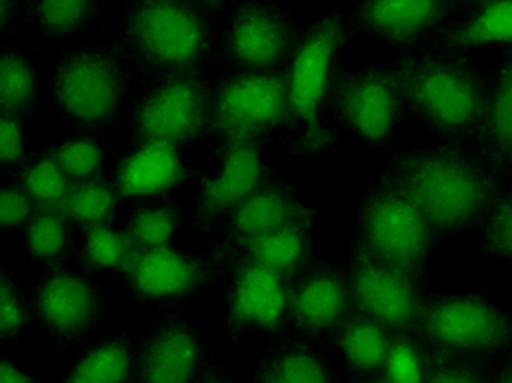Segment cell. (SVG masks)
I'll use <instances>...</instances> for the list:
<instances>
[{"mask_svg":"<svg viewBox=\"0 0 512 383\" xmlns=\"http://www.w3.org/2000/svg\"><path fill=\"white\" fill-rule=\"evenodd\" d=\"M390 178L418 206L440 241L473 232L508 182L469 147L429 141L379 158Z\"/></svg>","mask_w":512,"mask_h":383,"instance_id":"cell-1","label":"cell"},{"mask_svg":"<svg viewBox=\"0 0 512 383\" xmlns=\"http://www.w3.org/2000/svg\"><path fill=\"white\" fill-rule=\"evenodd\" d=\"M355 40L346 9L331 7L305 22L292 60L285 66L292 116L285 156L313 162L340 147L342 132L333 121V99L344 53Z\"/></svg>","mask_w":512,"mask_h":383,"instance_id":"cell-2","label":"cell"},{"mask_svg":"<svg viewBox=\"0 0 512 383\" xmlns=\"http://www.w3.org/2000/svg\"><path fill=\"white\" fill-rule=\"evenodd\" d=\"M390 64L403 92L407 121H416L436 143L471 147L486 99L488 73L480 60L429 44L394 55Z\"/></svg>","mask_w":512,"mask_h":383,"instance_id":"cell-3","label":"cell"},{"mask_svg":"<svg viewBox=\"0 0 512 383\" xmlns=\"http://www.w3.org/2000/svg\"><path fill=\"white\" fill-rule=\"evenodd\" d=\"M219 25L202 0H127L116 44L138 84L165 77L215 73Z\"/></svg>","mask_w":512,"mask_h":383,"instance_id":"cell-4","label":"cell"},{"mask_svg":"<svg viewBox=\"0 0 512 383\" xmlns=\"http://www.w3.org/2000/svg\"><path fill=\"white\" fill-rule=\"evenodd\" d=\"M42 62L46 103L71 130L108 134L125 123L136 77L116 40L57 46Z\"/></svg>","mask_w":512,"mask_h":383,"instance_id":"cell-5","label":"cell"},{"mask_svg":"<svg viewBox=\"0 0 512 383\" xmlns=\"http://www.w3.org/2000/svg\"><path fill=\"white\" fill-rule=\"evenodd\" d=\"M348 243L392 268L427 278L440 237L410 197L377 173L353 206Z\"/></svg>","mask_w":512,"mask_h":383,"instance_id":"cell-6","label":"cell"},{"mask_svg":"<svg viewBox=\"0 0 512 383\" xmlns=\"http://www.w3.org/2000/svg\"><path fill=\"white\" fill-rule=\"evenodd\" d=\"M289 97L285 71L213 73L206 145L211 152L230 145H276L283 152L289 136Z\"/></svg>","mask_w":512,"mask_h":383,"instance_id":"cell-7","label":"cell"},{"mask_svg":"<svg viewBox=\"0 0 512 383\" xmlns=\"http://www.w3.org/2000/svg\"><path fill=\"white\" fill-rule=\"evenodd\" d=\"M416 335L434 353L497 366L512 357V309L482 289H432Z\"/></svg>","mask_w":512,"mask_h":383,"instance_id":"cell-8","label":"cell"},{"mask_svg":"<svg viewBox=\"0 0 512 383\" xmlns=\"http://www.w3.org/2000/svg\"><path fill=\"white\" fill-rule=\"evenodd\" d=\"M116 292L75 261L46 270L29 289L33 329L55 348L84 346L108 322Z\"/></svg>","mask_w":512,"mask_h":383,"instance_id":"cell-9","label":"cell"},{"mask_svg":"<svg viewBox=\"0 0 512 383\" xmlns=\"http://www.w3.org/2000/svg\"><path fill=\"white\" fill-rule=\"evenodd\" d=\"M305 25L278 0H235L219 25L215 73L285 71Z\"/></svg>","mask_w":512,"mask_h":383,"instance_id":"cell-10","label":"cell"},{"mask_svg":"<svg viewBox=\"0 0 512 383\" xmlns=\"http://www.w3.org/2000/svg\"><path fill=\"white\" fill-rule=\"evenodd\" d=\"M213 73H191L138 84L127 138L132 143H167L191 149L206 143Z\"/></svg>","mask_w":512,"mask_h":383,"instance_id":"cell-11","label":"cell"},{"mask_svg":"<svg viewBox=\"0 0 512 383\" xmlns=\"http://www.w3.org/2000/svg\"><path fill=\"white\" fill-rule=\"evenodd\" d=\"M333 121L368 152L386 156L407 121V110L392 64H344L333 99Z\"/></svg>","mask_w":512,"mask_h":383,"instance_id":"cell-12","label":"cell"},{"mask_svg":"<svg viewBox=\"0 0 512 383\" xmlns=\"http://www.w3.org/2000/svg\"><path fill=\"white\" fill-rule=\"evenodd\" d=\"M278 173L263 145H230L213 152L193 187L189 230L197 239H213L219 226Z\"/></svg>","mask_w":512,"mask_h":383,"instance_id":"cell-13","label":"cell"},{"mask_svg":"<svg viewBox=\"0 0 512 383\" xmlns=\"http://www.w3.org/2000/svg\"><path fill=\"white\" fill-rule=\"evenodd\" d=\"M353 311L379 322L392 335H416L432 289L425 278L392 268L348 243L342 257Z\"/></svg>","mask_w":512,"mask_h":383,"instance_id":"cell-14","label":"cell"},{"mask_svg":"<svg viewBox=\"0 0 512 383\" xmlns=\"http://www.w3.org/2000/svg\"><path fill=\"white\" fill-rule=\"evenodd\" d=\"M219 287L221 276L206 252L169 246L138 252L132 268L121 278L119 292L134 307L169 309L219 292Z\"/></svg>","mask_w":512,"mask_h":383,"instance_id":"cell-15","label":"cell"},{"mask_svg":"<svg viewBox=\"0 0 512 383\" xmlns=\"http://www.w3.org/2000/svg\"><path fill=\"white\" fill-rule=\"evenodd\" d=\"M287 278L252 263L232 265L221 274L224 327L232 348H243L250 338L274 340L289 333Z\"/></svg>","mask_w":512,"mask_h":383,"instance_id":"cell-16","label":"cell"},{"mask_svg":"<svg viewBox=\"0 0 512 383\" xmlns=\"http://www.w3.org/2000/svg\"><path fill=\"white\" fill-rule=\"evenodd\" d=\"M211 353L206 333L184 307L158 309L138 335L134 383H195Z\"/></svg>","mask_w":512,"mask_h":383,"instance_id":"cell-17","label":"cell"},{"mask_svg":"<svg viewBox=\"0 0 512 383\" xmlns=\"http://www.w3.org/2000/svg\"><path fill=\"white\" fill-rule=\"evenodd\" d=\"M462 7L458 0H366L346 14L357 40L379 42L401 55L432 44Z\"/></svg>","mask_w":512,"mask_h":383,"instance_id":"cell-18","label":"cell"},{"mask_svg":"<svg viewBox=\"0 0 512 383\" xmlns=\"http://www.w3.org/2000/svg\"><path fill=\"white\" fill-rule=\"evenodd\" d=\"M324 213H327V208L322 202L309 200L300 193L298 178L276 176L272 182H267L265 187L250 195L219 226L206 252L224 254L256 237L267 235V232L300 222L322 224Z\"/></svg>","mask_w":512,"mask_h":383,"instance_id":"cell-19","label":"cell"},{"mask_svg":"<svg viewBox=\"0 0 512 383\" xmlns=\"http://www.w3.org/2000/svg\"><path fill=\"white\" fill-rule=\"evenodd\" d=\"M202 169L189 149L167 143H132L116 154L110 178L127 208L176 197L184 187H195Z\"/></svg>","mask_w":512,"mask_h":383,"instance_id":"cell-20","label":"cell"},{"mask_svg":"<svg viewBox=\"0 0 512 383\" xmlns=\"http://www.w3.org/2000/svg\"><path fill=\"white\" fill-rule=\"evenodd\" d=\"M351 311L342 259H320L289 283V333L329 344Z\"/></svg>","mask_w":512,"mask_h":383,"instance_id":"cell-21","label":"cell"},{"mask_svg":"<svg viewBox=\"0 0 512 383\" xmlns=\"http://www.w3.org/2000/svg\"><path fill=\"white\" fill-rule=\"evenodd\" d=\"M340 373L329 344L285 333L252 357L246 383H337Z\"/></svg>","mask_w":512,"mask_h":383,"instance_id":"cell-22","label":"cell"},{"mask_svg":"<svg viewBox=\"0 0 512 383\" xmlns=\"http://www.w3.org/2000/svg\"><path fill=\"white\" fill-rule=\"evenodd\" d=\"M318 226L320 224L316 222H300L267 232V235L256 237L230 252L206 254L215 263L219 276L232 265L252 263L287 278V281H294L320 261L316 239Z\"/></svg>","mask_w":512,"mask_h":383,"instance_id":"cell-23","label":"cell"},{"mask_svg":"<svg viewBox=\"0 0 512 383\" xmlns=\"http://www.w3.org/2000/svg\"><path fill=\"white\" fill-rule=\"evenodd\" d=\"M471 152L512 184V53L497 57L486 75L484 112Z\"/></svg>","mask_w":512,"mask_h":383,"instance_id":"cell-24","label":"cell"},{"mask_svg":"<svg viewBox=\"0 0 512 383\" xmlns=\"http://www.w3.org/2000/svg\"><path fill=\"white\" fill-rule=\"evenodd\" d=\"M432 44L477 60L491 51L512 53V0L464 3L462 14Z\"/></svg>","mask_w":512,"mask_h":383,"instance_id":"cell-25","label":"cell"},{"mask_svg":"<svg viewBox=\"0 0 512 383\" xmlns=\"http://www.w3.org/2000/svg\"><path fill=\"white\" fill-rule=\"evenodd\" d=\"M143 327L145 318H136L101 335L64 370L60 383H134L136 344Z\"/></svg>","mask_w":512,"mask_h":383,"instance_id":"cell-26","label":"cell"},{"mask_svg":"<svg viewBox=\"0 0 512 383\" xmlns=\"http://www.w3.org/2000/svg\"><path fill=\"white\" fill-rule=\"evenodd\" d=\"M46 108L42 57L18 42L0 44V114L33 123Z\"/></svg>","mask_w":512,"mask_h":383,"instance_id":"cell-27","label":"cell"},{"mask_svg":"<svg viewBox=\"0 0 512 383\" xmlns=\"http://www.w3.org/2000/svg\"><path fill=\"white\" fill-rule=\"evenodd\" d=\"M392 340L394 335L379 322L351 311V316L335 331L329 346L344 373L379 375Z\"/></svg>","mask_w":512,"mask_h":383,"instance_id":"cell-28","label":"cell"},{"mask_svg":"<svg viewBox=\"0 0 512 383\" xmlns=\"http://www.w3.org/2000/svg\"><path fill=\"white\" fill-rule=\"evenodd\" d=\"M106 7L103 0H29V27L57 49L95 31Z\"/></svg>","mask_w":512,"mask_h":383,"instance_id":"cell-29","label":"cell"},{"mask_svg":"<svg viewBox=\"0 0 512 383\" xmlns=\"http://www.w3.org/2000/svg\"><path fill=\"white\" fill-rule=\"evenodd\" d=\"M191 208L178 197L130 206L123 215V228L138 252L176 246V239L189 228Z\"/></svg>","mask_w":512,"mask_h":383,"instance_id":"cell-30","label":"cell"},{"mask_svg":"<svg viewBox=\"0 0 512 383\" xmlns=\"http://www.w3.org/2000/svg\"><path fill=\"white\" fill-rule=\"evenodd\" d=\"M79 232L62 211H38L20 232V252L42 272L75 261Z\"/></svg>","mask_w":512,"mask_h":383,"instance_id":"cell-31","label":"cell"},{"mask_svg":"<svg viewBox=\"0 0 512 383\" xmlns=\"http://www.w3.org/2000/svg\"><path fill=\"white\" fill-rule=\"evenodd\" d=\"M138 248L127 235L123 224H108L79 232L75 263L81 268L95 272L99 276L123 278L132 268Z\"/></svg>","mask_w":512,"mask_h":383,"instance_id":"cell-32","label":"cell"},{"mask_svg":"<svg viewBox=\"0 0 512 383\" xmlns=\"http://www.w3.org/2000/svg\"><path fill=\"white\" fill-rule=\"evenodd\" d=\"M51 149L73 184L110 176L116 160L106 134L97 132L68 130L51 143Z\"/></svg>","mask_w":512,"mask_h":383,"instance_id":"cell-33","label":"cell"},{"mask_svg":"<svg viewBox=\"0 0 512 383\" xmlns=\"http://www.w3.org/2000/svg\"><path fill=\"white\" fill-rule=\"evenodd\" d=\"M5 180H14L36 204L38 211H64V204L73 189V180L57 162L51 143L36 145L16 176Z\"/></svg>","mask_w":512,"mask_h":383,"instance_id":"cell-34","label":"cell"},{"mask_svg":"<svg viewBox=\"0 0 512 383\" xmlns=\"http://www.w3.org/2000/svg\"><path fill=\"white\" fill-rule=\"evenodd\" d=\"M123 208H127L125 200L119 189L114 187L112 178L106 176L73 184L62 213L77 232H84L90 228L116 224Z\"/></svg>","mask_w":512,"mask_h":383,"instance_id":"cell-35","label":"cell"},{"mask_svg":"<svg viewBox=\"0 0 512 383\" xmlns=\"http://www.w3.org/2000/svg\"><path fill=\"white\" fill-rule=\"evenodd\" d=\"M480 259L512 265V184H506L482 222L471 232Z\"/></svg>","mask_w":512,"mask_h":383,"instance_id":"cell-36","label":"cell"},{"mask_svg":"<svg viewBox=\"0 0 512 383\" xmlns=\"http://www.w3.org/2000/svg\"><path fill=\"white\" fill-rule=\"evenodd\" d=\"M33 327L29 292L20 285V276L9 265H0V351L14 353Z\"/></svg>","mask_w":512,"mask_h":383,"instance_id":"cell-37","label":"cell"},{"mask_svg":"<svg viewBox=\"0 0 512 383\" xmlns=\"http://www.w3.org/2000/svg\"><path fill=\"white\" fill-rule=\"evenodd\" d=\"M429 348L418 335H394L381 368L383 383H427Z\"/></svg>","mask_w":512,"mask_h":383,"instance_id":"cell-38","label":"cell"},{"mask_svg":"<svg viewBox=\"0 0 512 383\" xmlns=\"http://www.w3.org/2000/svg\"><path fill=\"white\" fill-rule=\"evenodd\" d=\"M33 123L20 116L0 114V176L14 178L33 154Z\"/></svg>","mask_w":512,"mask_h":383,"instance_id":"cell-39","label":"cell"},{"mask_svg":"<svg viewBox=\"0 0 512 383\" xmlns=\"http://www.w3.org/2000/svg\"><path fill=\"white\" fill-rule=\"evenodd\" d=\"M493 368L473 359L429 351L427 383H493Z\"/></svg>","mask_w":512,"mask_h":383,"instance_id":"cell-40","label":"cell"},{"mask_svg":"<svg viewBox=\"0 0 512 383\" xmlns=\"http://www.w3.org/2000/svg\"><path fill=\"white\" fill-rule=\"evenodd\" d=\"M36 213V204L14 180L0 182V235H20Z\"/></svg>","mask_w":512,"mask_h":383,"instance_id":"cell-41","label":"cell"},{"mask_svg":"<svg viewBox=\"0 0 512 383\" xmlns=\"http://www.w3.org/2000/svg\"><path fill=\"white\" fill-rule=\"evenodd\" d=\"M29 27V0L0 3V44H14Z\"/></svg>","mask_w":512,"mask_h":383,"instance_id":"cell-42","label":"cell"},{"mask_svg":"<svg viewBox=\"0 0 512 383\" xmlns=\"http://www.w3.org/2000/svg\"><path fill=\"white\" fill-rule=\"evenodd\" d=\"M0 383H42L31 368L20 366L14 353L0 351Z\"/></svg>","mask_w":512,"mask_h":383,"instance_id":"cell-43","label":"cell"},{"mask_svg":"<svg viewBox=\"0 0 512 383\" xmlns=\"http://www.w3.org/2000/svg\"><path fill=\"white\" fill-rule=\"evenodd\" d=\"M195 383H246V379H239L237 375H232L228 366L221 362V359L213 351L202 370V375L197 377Z\"/></svg>","mask_w":512,"mask_h":383,"instance_id":"cell-44","label":"cell"},{"mask_svg":"<svg viewBox=\"0 0 512 383\" xmlns=\"http://www.w3.org/2000/svg\"><path fill=\"white\" fill-rule=\"evenodd\" d=\"M493 383H512V357L493 368Z\"/></svg>","mask_w":512,"mask_h":383,"instance_id":"cell-45","label":"cell"},{"mask_svg":"<svg viewBox=\"0 0 512 383\" xmlns=\"http://www.w3.org/2000/svg\"><path fill=\"white\" fill-rule=\"evenodd\" d=\"M337 383H383L379 375H353V373H340V381Z\"/></svg>","mask_w":512,"mask_h":383,"instance_id":"cell-46","label":"cell"}]
</instances>
